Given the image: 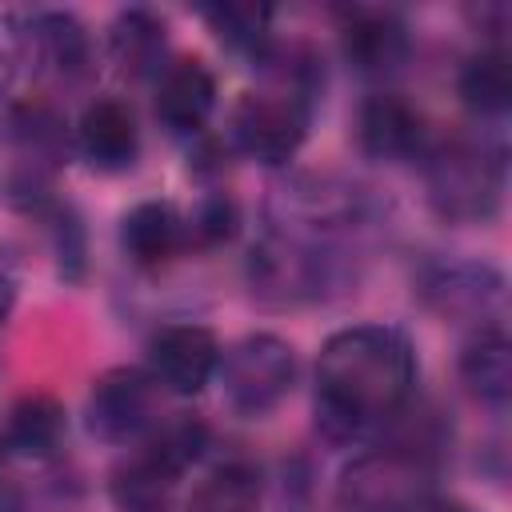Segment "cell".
Here are the masks:
<instances>
[{"mask_svg":"<svg viewBox=\"0 0 512 512\" xmlns=\"http://www.w3.org/2000/svg\"><path fill=\"white\" fill-rule=\"evenodd\" d=\"M416 384V352L392 324H352L324 340L316 356V424L352 436L400 412Z\"/></svg>","mask_w":512,"mask_h":512,"instance_id":"cell-1","label":"cell"},{"mask_svg":"<svg viewBox=\"0 0 512 512\" xmlns=\"http://www.w3.org/2000/svg\"><path fill=\"white\" fill-rule=\"evenodd\" d=\"M216 372L224 376L228 408L244 420H260L288 400V392L296 384V352L288 340L256 332V336H244L240 344H232L228 352H220Z\"/></svg>","mask_w":512,"mask_h":512,"instance_id":"cell-2","label":"cell"},{"mask_svg":"<svg viewBox=\"0 0 512 512\" xmlns=\"http://www.w3.org/2000/svg\"><path fill=\"white\" fill-rule=\"evenodd\" d=\"M436 480L416 452H368L340 476V504L348 512H424Z\"/></svg>","mask_w":512,"mask_h":512,"instance_id":"cell-3","label":"cell"},{"mask_svg":"<svg viewBox=\"0 0 512 512\" xmlns=\"http://www.w3.org/2000/svg\"><path fill=\"white\" fill-rule=\"evenodd\" d=\"M308 132V112L288 92H244L232 108V140L260 164H284L296 156Z\"/></svg>","mask_w":512,"mask_h":512,"instance_id":"cell-4","label":"cell"},{"mask_svg":"<svg viewBox=\"0 0 512 512\" xmlns=\"http://www.w3.org/2000/svg\"><path fill=\"white\" fill-rule=\"evenodd\" d=\"M160 420V384L144 368H112L88 392V432L112 444L144 436Z\"/></svg>","mask_w":512,"mask_h":512,"instance_id":"cell-5","label":"cell"},{"mask_svg":"<svg viewBox=\"0 0 512 512\" xmlns=\"http://www.w3.org/2000/svg\"><path fill=\"white\" fill-rule=\"evenodd\" d=\"M220 368V340L204 324H168L148 340V372L176 396H196Z\"/></svg>","mask_w":512,"mask_h":512,"instance_id":"cell-6","label":"cell"},{"mask_svg":"<svg viewBox=\"0 0 512 512\" xmlns=\"http://www.w3.org/2000/svg\"><path fill=\"white\" fill-rule=\"evenodd\" d=\"M496 168L484 160V152L452 148L440 156L436 176H432V196L444 216H488L496 204Z\"/></svg>","mask_w":512,"mask_h":512,"instance_id":"cell-7","label":"cell"},{"mask_svg":"<svg viewBox=\"0 0 512 512\" xmlns=\"http://www.w3.org/2000/svg\"><path fill=\"white\" fill-rule=\"evenodd\" d=\"M216 108V76L200 60H176L160 72L156 116L176 132H196Z\"/></svg>","mask_w":512,"mask_h":512,"instance_id":"cell-8","label":"cell"},{"mask_svg":"<svg viewBox=\"0 0 512 512\" xmlns=\"http://www.w3.org/2000/svg\"><path fill=\"white\" fill-rule=\"evenodd\" d=\"M356 132H360V144H364L368 156H376V160H404L408 152H416L424 120H420V112L404 96L376 92V96H368L360 104Z\"/></svg>","mask_w":512,"mask_h":512,"instance_id":"cell-9","label":"cell"},{"mask_svg":"<svg viewBox=\"0 0 512 512\" xmlns=\"http://www.w3.org/2000/svg\"><path fill=\"white\" fill-rule=\"evenodd\" d=\"M76 136H80V148L92 164L100 168H124L136 160V148H140V128H136V116L124 100H92L76 124Z\"/></svg>","mask_w":512,"mask_h":512,"instance_id":"cell-10","label":"cell"},{"mask_svg":"<svg viewBox=\"0 0 512 512\" xmlns=\"http://www.w3.org/2000/svg\"><path fill=\"white\" fill-rule=\"evenodd\" d=\"M460 380L484 404H508L512 396V344L500 328H480L460 352Z\"/></svg>","mask_w":512,"mask_h":512,"instance_id":"cell-11","label":"cell"},{"mask_svg":"<svg viewBox=\"0 0 512 512\" xmlns=\"http://www.w3.org/2000/svg\"><path fill=\"white\" fill-rule=\"evenodd\" d=\"M176 480H180V472H172L168 464H160L156 456H148L140 448L132 460H124L112 472L108 496L120 512H172Z\"/></svg>","mask_w":512,"mask_h":512,"instance_id":"cell-12","label":"cell"},{"mask_svg":"<svg viewBox=\"0 0 512 512\" xmlns=\"http://www.w3.org/2000/svg\"><path fill=\"white\" fill-rule=\"evenodd\" d=\"M340 40H344V56L360 72H392L408 56V32L388 12H360V16H352L344 24Z\"/></svg>","mask_w":512,"mask_h":512,"instance_id":"cell-13","label":"cell"},{"mask_svg":"<svg viewBox=\"0 0 512 512\" xmlns=\"http://www.w3.org/2000/svg\"><path fill=\"white\" fill-rule=\"evenodd\" d=\"M180 232H184V224H180L176 208L164 200H144L120 220V244L140 268L164 264L180 248Z\"/></svg>","mask_w":512,"mask_h":512,"instance_id":"cell-14","label":"cell"},{"mask_svg":"<svg viewBox=\"0 0 512 512\" xmlns=\"http://www.w3.org/2000/svg\"><path fill=\"white\" fill-rule=\"evenodd\" d=\"M64 428H68L64 404L56 396H48V392H28L8 412V444L16 452H24V456H48V452H56Z\"/></svg>","mask_w":512,"mask_h":512,"instance_id":"cell-15","label":"cell"},{"mask_svg":"<svg viewBox=\"0 0 512 512\" xmlns=\"http://www.w3.org/2000/svg\"><path fill=\"white\" fill-rule=\"evenodd\" d=\"M112 56L124 72L132 76H148V72H160V56H164V24L144 12V8H132V12H120L116 24H112Z\"/></svg>","mask_w":512,"mask_h":512,"instance_id":"cell-16","label":"cell"},{"mask_svg":"<svg viewBox=\"0 0 512 512\" xmlns=\"http://www.w3.org/2000/svg\"><path fill=\"white\" fill-rule=\"evenodd\" d=\"M456 88H460V100L472 112H484V116L504 112L512 104V60H508V52L488 48V52L472 56L460 68Z\"/></svg>","mask_w":512,"mask_h":512,"instance_id":"cell-17","label":"cell"},{"mask_svg":"<svg viewBox=\"0 0 512 512\" xmlns=\"http://www.w3.org/2000/svg\"><path fill=\"white\" fill-rule=\"evenodd\" d=\"M260 508V476L248 464H224L208 472L188 500V512H256Z\"/></svg>","mask_w":512,"mask_h":512,"instance_id":"cell-18","label":"cell"},{"mask_svg":"<svg viewBox=\"0 0 512 512\" xmlns=\"http://www.w3.org/2000/svg\"><path fill=\"white\" fill-rule=\"evenodd\" d=\"M204 440H208V428H204L196 416H180V412H176V416L156 420V424L148 428L144 452L156 456L160 464H168L172 472H184V468L200 456Z\"/></svg>","mask_w":512,"mask_h":512,"instance_id":"cell-19","label":"cell"},{"mask_svg":"<svg viewBox=\"0 0 512 512\" xmlns=\"http://www.w3.org/2000/svg\"><path fill=\"white\" fill-rule=\"evenodd\" d=\"M204 20L232 48H256L264 40V28H268V8H260V4H212V8H204Z\"/></svg>","mask_w":512,"mask_h":512,"instance_id":"cell-20","label":"cell"},{"mask_svg":"<svg viewBox=\"0 0 512 512\" xmlns=\"http://www.w3.org/2000/svg\"><path fill=\"white\" fill-rule=\"evenodd\" d=\"M36 32H40V40H44L52 64H60V68H80V64H84V56H88V36H84V28H80L68 12H48V16H40V20H36Z\"/></svg>","mask_w":512,"mask_h":512,"instance_id":"cell-21","label":"cell"},{"mask_svg":"<svg viewBox=\"0 0 512 512\" xmlns=\"http://www.w3.org/2000/svg\"><path fill=\"white\" fill-rule=\"evenodd\" d=\"M232 228H236V208H232V200H224V196L208 200L204 212H200V220H196V232H200L204 240H228Z\"/></svg>","mask_w":512,"mask_h":512,"instance_id":"cell-22","label":"cell"},{"mask_svg":"<svg viewBox=\"0 0 512 512\" xmlns=\"http://www.w3.org/2000/svg\"><path fill=\"white\" fill-rule=\"evenodd\" d=\"M8 308H12V284L0 276V320L8 316Z\"/></svg>","mask_w":512,"mask_h":512,"instance_id":"cell-23","label":"cell"}]
</instances>
